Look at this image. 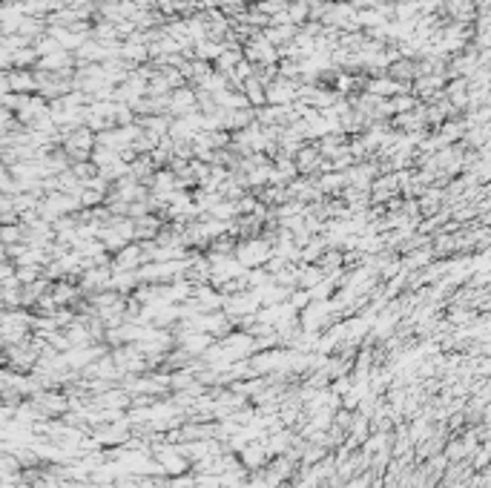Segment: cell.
<instances>
[{
    "label": "cell",
    "mask_w": 491,
    "mask_h": 488,
    "mask_svg": "<svg viewBox=\"0 0 491 488\" xmlns=\"http://www.w3.org/2000/svg\"><path fill=\"white\" fill-rule=\"evenodd\" d=\"M385 75H388L391 81H405V83H411V81L417 78V69H414V60H408V57H396L394 64H388Z\"/></svg>",
    "instance_id": "cell-17"
},
{
    "label": "cell",
    "mask_w": 491,
    "mask_h": 488,
    "mask_svg": "<svg viewBox=\"0 0 491 488\" xmlns=\"http://www.w3.org/2000/svg\"><path fill=\"white\" fill-rule=\"evenodd\" d=\"M9 93H20V95H35V75L32 69H9Z\"/></svg>",
    "instance_id": "cell-10"
},
{
    "label": "cell",
    "mask_w": 491,
    "mask_h": 488,
    "mask_svg": "<svg viewBox=\"0 0 491 488\" xmlns=\"http://www.w3.org/2000/svg\"><path fill=\"white\" fill-rule=\"evenodd\" d=\"M241 95L248 98V104L256 109V107H264V83L259 78H248V81H241Z\"/></svg>",
    "instance_id": "cell-18"
},
{
    "label": "cell",
    "mask_w": 491,
    "mask_h": 488,
    "mask_svg": "<svg viewBox=\"0 0 491 488\" xmlns=\"http://www.w3.org/2000/svg\"><path fill=\"white\" fill-rule=\"evenodd\" d=\"M121 60H127V64H133V67H141V64H147V60H149L147 43H141V41H133V38L121 41Z\"/></svg>",
    "instance_id": "cell-14"
},
{
    "label": "cell",
    "mask_w": 491,
    "mask_h": 488,
    "mask_svg": "<svg viewBox=\"0 0 491 488\" xmlns=\"http://www.w3.org/2000/svg\"><path fill=\"white\" fill-rule=\"evenodd\" d=\"M141 264H144V250L138 241L124 244V248L109 256V270H138Z\"/></svg>",
    "instance_id": "cell-6"
},
{
    "label": "cell",
    "mask_w": 491,
    "mask_h": 488,
    "mask_svg": "<svg viewBox=\"0 0 491 488\" xmlns=\"http://www.w3.org/2000/svg\"><path fill=\"white\" fill-rule=\"evenodd\" d=\"M308 9H311V4H304V0H290L288 4V20L293 26H302L304 20H308Z\"/></svg>",
    "instance_id": "cell-23"
},
{
    "label": "cell",
    "mask_w": 491,
    "mask_h": 488,
    "mask_svg": "<svg viewBox=\"0 0 491 488\" xmlns=\"http://www.w3.org/2000/svg\"><path fill=\"white\" fill-rule=\"evenodd\" d=\"M199 112V104H196V89L190 86H178L170 93V118H184V115H193Z\"/></svg>",
    "instance_id": "cell-7"
},
{
    "label": "cell",
    "mask_w": 491,
    "mask_h": 488,
    "mask_svg": "<svg viewBox=\"0 0 491 488\" xmlns=\"http://www.w3.org/2000/svg\"><path fill=\"white\" fill-rule=\"evenodd\" d=\"M273 256V241L264 238V236H256V238H241L236 241V250H233V259L244 267V270H250V267H262L267 259Z\"/></svg>",
    "instance_id": "cell-1"
},
{
    "label": "cell",
    "mask_w": 491,
    "mask_h": 488,
    "mask_svg": "<svg viewBox=\"0 0 491 488\" xmlns=\"http://www.w3.org/2000/svg\"><path fill=\"white\" fill-rule=\"evenodd\" d=\"M379 175V167L374 158H368V161H356L345 170V181H348V187H356V190H371L374 184V178Z\"/></svg>",
    "instance_id": "cell-3"
},
{
    "label": "cell",
    "mask_w": 491,
    "mask_h": 488,
    "mask_svg": "<svg viewBox=\"0 0 491 488\" xmlns=\"http://www.w3.org/2000/svg\"><path fill=\"white\" fill-rule=\"evenodd\" d=\"M314 181H316L319 193H322V196H328V198L339 196V193L348 187V181H345V172H319Z\"/></svg>",
    "instance_id": "cell-9"
},
{
    "label": "cell",
    "mask_w": 491,
    "mask_h": 488,
    "mask_svg": "<svg viewBox=\"0 0 491 488\" xmlns=\"http://www.w3.org/2000/svg\"><path fill=\"white\" fill-rule=\"evenodd\" d=\"M322 279H325V273L319 270V264H296V287L299 290H311Z\"/></svg>",
    "instance_id": "cell-15"
},
{
    "label": "cell",
    "mask_w": 491,
    "mask_h": 488,
    "mask_svg": "<svg viewBox=\"0 0 491 488\" xmlns=\"http://www.w3.org/2000/svg\"><path fill=\"white\" fill-rule=\"evenodd\" d=\"M133 224H135V241H152L167 222L161 216H156V212H147L141 219H133Z\"/></svg>",
    "instance_id": "cell-8"
},
{
    "label": "cell",
    "mask_w": 491,
    "mask_h": 488,
    "mask_svg": "<svg viewBox=\"0 0 491 488\" xmlns=\"http://www.w3.org/2000/svg\"><path fill=\"white\" fill-rule=\"evenodd\" d=\"M241 57L250 60V64H279L276 46H270V43L262 38V32H259L253 41H248V43L241 46Z\"/></svg>",
    "instance_id": "cell-4"
},
{
    "label": "cell",
    "mask_w": 491,
    "mask_h": 488,
    "mask_svg": "<svg viewBox=\"0 0 491 488\" xmlns=\"http://www.w3.org/2000/svg\"><path fill=\"white\" fill-rule=\"evenodd\" d=\"M238 60H241V49H224L216 60H213V69H216V72H222L224 78L236 69V64H238Z\"/></svg>",
    "instance_id": "cell-20"
},
{
    "label": "cell",
    "mask_w": 491,
    "mask_h": 488,
    "mask_svg": "<svg viewBox=\"0 0 491 488\" xmlns=\"http://www.w3.org/2000/svg\"><path fill=\"white\" fill-rule=\"evenodd\" d=\"M311 144L319 149V156H322V158H333L336 152H342V149H345L348 135H342V133H328V135H322V138H316V141H311Z\"/></svg>",
    "instance_id": "cell-11"
},
{
    "label": "cell",
    "mask_w": 491,
    "mask_h": 488,
    "mask_svg": "<svg viewBox=\"0 0 491 488\" xmlns=\"http://www.w3.org/2000/svg\"><path fill=\"white\" fill-rule=\"evenodd\" d=\"M293 164H296V172L299 175H311L316 178L322 172V156H319V149L311 144V141H304L299 147V152L293 156Z\"/></svg>",
    "instance_id": "cell-5"
},
{
    "label": "cell",
    "mask_w": 491,
    "mask_h": 488,
    "mask_svg": "<svg viewBox=\"0 0 491 488\" xmlns=\"http://www.w3.org/2000/svg\"><path fill=\"white\" fill-rule=\"evenodd\" d=\"M135 124L152 135L164 138L167 130H170V115H135Z\"/></svg>",
    "instance_id": "cell-16"
},
{
    "label": "cell",
    "mask_w": 491,
    "mask_h": 488,
    "mask_svg": "<svg viewBox=\"0 0 491 488\" xmlns=\"http://www.w3.org/2000/svg\"><path fill=\"white\" fill-rule=\"evenodd\" d=\"M89 161L95 164L98 170H107V167H112V164L121 161V158H118V152L109 149V147H95V149H92V156H89Z\"/></svg>",
    "instance_id": "cell-21"
},
{
    "label": "cell",
    "mask_w": 491,
    "mask_h": 488,
    "mask_svg": "<svg viewBox=\"0 0 491 488\" xmlns=\"http://www.w3.org/2000/svg\"><path fill=\"white\" fill-rule=\"evenodd\" d=\"M296 89H299V81H290V78L276 75V78L264 86V104H270V107L293 104V101H296Z\"/></svg>",
    "instance_id": "cell-2"
},
{
    "label": "cell",
    "mask_w": 491,
    "mask_h": 488,
    "mask_svg": "<svg viewBox=\"0 0 491 488\" xmlns=\"http://www.w3.org/2000/svg\"><path fill=\"white\" fill-rule=\"evenodd\" d=\"M135 9H156L159 6V0H133Z\"/></svg>",
    "instance_id": "cell-24"
},
{
    "label": "cell",
    "mask_w": 491,
    "mask_h": 488,
    "mask_svg": "<svg viewBox=\"0 0 491 488\" xmlns=\"http://www.w3.org/2000/svg\"><path fill=\"white\" fill-rule=\"evenodd\" d=\"M135 287H138V273H135V270H112L109 290H115V293H121V296H130Z\"/></svg>",
    "instance_id": "cell-13"
},
{
    "label": "cell",
    "mask_w": 491,
    "mask_h": 488,
    "mask_svg": "<svg viewBox=\"0 0 491 488\" xmlns=\"http://www.w3.org/2000/svg\"><path fill=\"white\" fill-rule=\"evenodd\" d=\"M227 46L222 43V41H199L196 46H193V55L199 57V60H207V64H213L222 52H224Z\"/></svg>",
    "instance_id": "cell-19"
},
{
    "label": "cell",
    "mask_w": 491,
    "mask_h": 488,
    "mask_svg": "<svg viewBox=\"0 0 491 488\" xmlns=\"http://www.w3.org/2000/svg\"><path fill=\"white\" fill-rule=\"evenodd\" d=\"M262 38L270 43V46H285V43H290L293 38H296V26L293 23H282V26H264L262 29Z\"/></svg>",
    "instance_id": "cell-12"
},
{
    "label": "cell",
    "mask_w": 491,
    "mask_h": 488,
    "mask_svg": "<svg viewBox=\"0 0 491 488\" xmlns=\"http://www.w3.org/2000/svg\"><path fill=\"white\" fill-rule=\"evenodd\" d=\"M0 244H23V227L20 222H9V224H0Z\"/></svg>",
    "instance_id": "cell-22"
}]
</instances>
